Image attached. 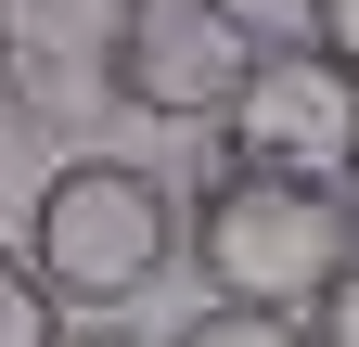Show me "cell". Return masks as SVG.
Here are the masks:
<instances>
[{
	"label": "cell",
	"instance_id": "1",
	"mask_svg": "<svg viewBox=\"0 0 359 347\" xmlns=\"http://www.w3.org/2000/svg\"><path fill=\"white\" fill-rule=\"evenodd\" d=\"M26 270L52 309H128L180 270V181L128 155H65L52 181L26 193Z\"/></svg>",
	"mask_w": 359,
	"mask_h": 347
},
{
	"label": "cell",
	"instance_id": "2",
	"mask_svg": "<svg viewBox=\"0 0 359 347\" xmlns=\"http://www.w3.org/2000/svg\"><path fill=\"white\" fill-rule=\"evenodd\" d=\"M180 257L218 283V309H308L359 257V232L334 181H205L180 206Z\"/></svg>",
	"mask_w": 359,
	"mask_h": 347
},
{
	"label": "cell",
	"instance_id": "3",
	"mask_svg": "<svg viewBox=\"0 0 359 347\" xmlns=\"http://www.w3.org/2000/svg\"><path fill=\"white\" fill-rule=\"evenodd\" d=\"M359 142V77L308 39H269L218 103V181H334Z\"/></svg>",
	"mask_w": 359,
	"mask_h": 347
},
{
	"label": "cell",
	"instance_id": "4",
	"mask_svg": "<svg viewBox=\"0 0 359 347\" xmlns=\"http://www.w3.org/2000/svg\"><path fill=\"white\" fill-rule=\"evenodd\" d=\"M257 39L218 13V0H116L103 39V103L154 116V129H218V103L244 91Z\"/></svg>",
	"mask_w": 359,
	"mask_h": 347
},
{
	"label": "cell",
	"instance_id": "5",
	"mask_svg": "<svg viewBox=\"0 0 359 347\" xmlns=\"http://www.w3.org/2000/svg\"><path fill=\"white\" fill-rule=\"evenodd\" d=\"M103 39H116V0H0V91L26 116L103 103Z\"/></svg>",
	"mask_w": 359,
	"mask_h": 347
},
{
	"label": "cell",
	"instance_id": "6",
	"mask_svg": "<svg viewBox=\"0 0 359 347\" xmlns=\"http://www.w3.org/2000/svg\"><path fill=\"white\" fill-rule=\"evenodd\" d=\"M167 347H308V322H295V309H218V296H205Z\"/></svg>",
	"mask_w": 359,
	"mask_h": 347
},
{
	"label": "cell",
	"instance_id": "7",
	"mask_svg": "<svg viewBox=\"0 0 359 347\" xmlns=\"http://www.w3.org/2000/svg\"><path fill=\"white\" fill-rule=\"evenodd\" d=\"M0 347H65V309L39 296V270L0 244Z\"/></svg>",
	"mask_w": 359,
	"mask_h": 347
},
{
	"label": "cell",
	"instance_id": "8",
	"mask_svg": "<svg viewBox=\"0 0 359 347\" xmlns=\"http://www.w3.org/2000/svg\"><path fill=\"white\" fill-rule=\"evenodd\" d=\"M295 322H308V347H359V257H346V270H334L321 296H308Z\"/></svg>",
	"mask_w": 359,
	"mask_h": 347
},
{
	"label": "cell",
	"instance_id": "9",
	"mask_svg": "<svg viewBox=\"0 0 359 347\" xmlns=\"http://www.w3.org/2000/svg\"><path fill=\"white\" fill-rule=\"evenodd\" d=\"M308 52H334L359 77V0H308Z\"/></svg>",
	"mask_w": 359,
	"mask_h": 347
},
{
	"label": "cell",
	"instance_id": "10",
	"mask_svg": "<svg viewBox=\"0 0 359 347\" xmlns=\"http://www.w3.org/2000/svg\"><path fill=\"white\" fill-rule=\"evenodd\" d=\"M218 13H231L257 52H269V39H308V0H218Z\"/></svg>",
	"mask_w": 359,
	"mask_h": 347
},
{
	"label": "cell",
	"instance_id": "11",
	"mask_svg": "<svg viewBox=\"0 0 359 347\" xmlns=\"http://www.w3.org/2000/svg\"><path fill=\"white\" fill-rule=\"evenodd\" d=\"M334 206H346V232H359V142H346V167H334Z\"/></svg>",
	"mask_w": 359,
	"mask_h": 347
},
{
	"label": "cell",
	"instance_id": "12",
	"mask_svg": "<svg viewBox=\"0 0 359 347\" xmlns=\"http://www.w3.org/2000/svg\"><path fill=\"white\" fill-rule=\"evenodd\" d=\"M65 347H128V334H65Z\"/></svg>",
	"mask_w": 359,
	"mask_h": 347
}]
</instances>
